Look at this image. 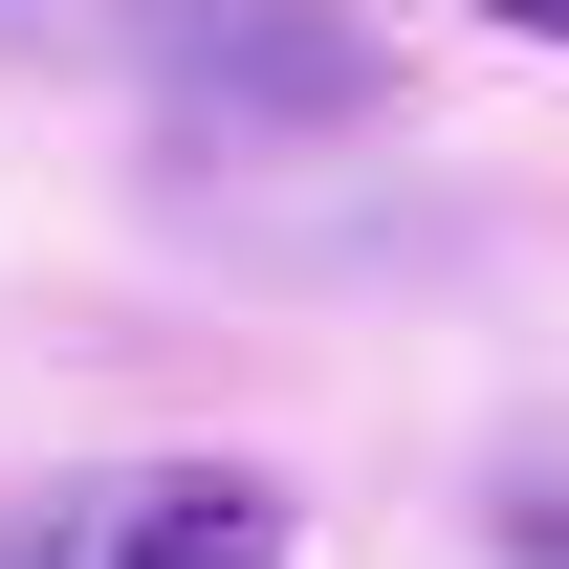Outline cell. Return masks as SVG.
Returning <instances> with one entry per match:
<instances>
[{
	"instance_id": "1",
	"label": "cell",
	"mask_w": 569,
	"mask_h": 569,
	"mask_svg": "<svg viewBox=\"0 0 569 569\" xmlns=\"http://www.w3.org/2000/svg\"><path fill=\"white\" fill-rule=\"evenodd\" d=\"M284 548H307V503H284L263 460H132L44 569H284Z\"/></svg>"
},
{
	"instance_id": "2",
	"label": "cell",
	"mask_w": 569,
	"mask_h": 569,
	"mask_svg": "<svg viewBox=\"0 0 569 569\" xmlns=\"http://www.w3.org/2000/svg\"><path fill=\"white\" fill-rule=\"evenodd\" d=\"M503 569H569V482H526V503H503Z\"/></svg>"
},
{
	"instance_id": "3",
	"label": "cell",
	"mask_w": 569,
	"mask_h": 569,
	"mask_svg": "<svg viewBox=\"0 0 569 569\" xmlns=\"http://www.w3.org/2000/svg\"><path fill=\"white\" fill-rule=\"evenodd\" d=\"M482 22H503V44H569V0H482Z\"/></svg>"
}]
</instances>
